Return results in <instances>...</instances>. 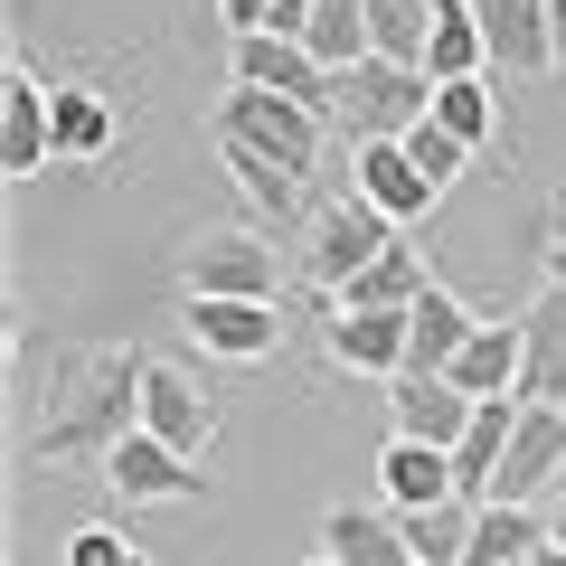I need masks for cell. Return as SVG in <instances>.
<instances>
[{
  "instance_id": "cell-1",
  "label": "cell",
  "mask_w": 566,
  "mask_h": 566,
  "mask_svg": "<svg viewBox=\"0 0 566 566\" xmlns=\"http://www.w3.org/2000/svg\"><path fill=\"white\" fill-rule=\"evenodd\" d=\"M142 378H151V349H76V359L57 368V387L39 397V434H29V463H104V453L123 444L142 424Z\"/></svg>"
},
{
  "instance_id": "cell-2",
  "label": "cell",
  "mask_w": 566,
  "mask_h": 566,
  "mask_svg": "<svg viewBox=\"0 0 566 566\" xmlns=\"http://www.w3.org/2000/svg\"><path fill=\"white\" fill-rule=\"evenodd\" d=\"M322 104L303 95H274V85H237V95L208 114V142H245V151H264V161H283L293 180H312L322 170Z\"/></svg>"
},
{
  "instance_id": "cell-3",
  "label": "cell",
  "mask_w": 566,
  "mask_h": 566,
  "mask_svg": "<svg viewBox=\"0 0 566 566\" xmlns=\"http://www.w3.org/2000/svg\"><path fill=\"white\" fill-rule=\"evenodd\" d=\"M434 114V76L406 57H359L331 76V123H340L349 142H397L406 123Z\"/></svg>"
},
{
  "instance_id": "cell-4",
  "label": "cell",
  "mask_w": 566,
  "mask_h": 566,
  "mask_svg": "<svg viewBox=\"0 0 566 566\" xmlns=\"http://www.w3.org/2000/svg\"><path fill=\"white\" fill-rule=\"evenodd\" d=\"M397 237H406V227L387 218V208H368L359 189H349V199L312 208V227H303V283H312V293H322V303H331V293H340V283L359 274L368 255H387V245H397Z\"/></svg>"
},
{
  "instance_id": "cell-5",
  "label": "cell",
  "mask_w": 566,
  "mask_h": 566,
  "mask_svg": "<svg viewBox=\"0 0 566 566\" xmlns=\"http://www.w3.org/2000/svg\"><path fill=\"white\" fill-rule=\"evenodd\" d=\"M104 491H114L123 510H189V501H208V472H199V453H180V444H161L151 424H133L114 453H104Z\"/></svg>"
},
{
  "instance_id": "cell-6",
  "label": "cell",
  "mask_w": 566,
  "mask_h": 566,
  "mask_svg": "<svg viewBox=\"0 0 566 566\" xmlns=\"http://www.w3.org/2000/svg\"><path fill=\"white\" fill-rule=\"evenodd\" d=\"M274 283H283V255L255 227H199L180 245V293H255V303H274Z\"/></svg>"
},
{
  "instance_id": "cell-7",
  "label": "cell",
  "mask_w": 566,
  "mask_h": 566,
  "mask_svg": "<svg viewBox=\"0 0 566 566\" xmlns=\"http://www.w3.org/2000/svg\"><path fill=\"white\" fill-rule=\"evenodd\" d=\"M180 331L208 359H237V368H264L283 349V312L255 293H180Z\"/></svg>"
},
{
  "instance_id": "cell-8",
  "label": "cell",
  "mask_w": 566,
  "mask_h": 566,
  "mask_svg": "<svg viewBox=\"0 0 566 566\" xmlns=\"http://www.w3.org/2000/svg\"><path fill=\"white\" fill-rule=\"evenodd\" d=\"M482 10V39H491V76L528 85L557 66V0H472Z\"/></svg>"
},
{
  "instance_id": "cell-9",
  "label": "cell",
  "mask_w": 566,
  "mask_h": 566,
  "mask_svg": "<svg viewBox=\"0 0 566 566\" xmlns=\"http://www.w3.org/2000/svg\"><path fill=\"white\" fill-rule=\"evenodd\" d=\"M48 161H57V95L29 66H10L0 76V170L10 180H39Z\"/></svg>"
},
{
  "instance_id": "cell-10",
  "label": "cell",
  "mask_w": 566,
  "mask_h": 566,
  "mask_svg": "<svg viewBox=\"0 0 566 566\" xmlns=\"http://www.w3.org/2000/svg\"><path fill=\"white\" fill-rule=\"evenodd\" d=\"M557 472H566V406H528L520 397L510 453H501V472H491V501H538Z\"/></svg>"
},
{
  "instance_id": "cell-11",
  "label": "cell",
  "mask_w": 566,
  "mask_h": 566,
  "mask_svg": "<svg viewBox=\"0 0 566 566\" xmlns=\"http://www.w3.org/2000/svg\"><path fill=\"white\" fill-rule=\"evenodd\" d=\"M472 387H453L444 368H397V378H387V424H397V434H424V444H444L453 453V434H463L472 424Z\"/></svg>"
},
{
  "instance_id": "cell-12",
  "label": "cell",
  "mask_w": 566,
  "mask_h": 566,
  "mask_svg": "<svg viewBox=\"0 0 566 566\" xmlns=\"http://www.w3.org/2000/svg\"><path fill=\"white\" fill-rule=\"evenodd\" d=\"M142 424L161 434V444H180V453H218V406H208V387L189 378V368H170V359H151V378H142Z\"/></svg>"
},
{
  "instance_id": "cell-13",
  "label": "cell",
  "mask_w": 566,
  "mask_h": 566,
  "mask_svg": "<svg viewBox=\"0 0 566 566\" xmlns=\"http://www.w3.org/2000/svg\"><path fill=\"white\" fill-rule=\"evenodd\" d=\"M349 170H359L349 189H359L368 208H387L397 227H416L424 208L444 199V189H434V180L416 170V151H406V142H349Z\"/></svg>"
},
{
  "instance_id": "cell-14",
  "label": "cell",
  "mask_w": 566,
  "mask_h": 566,
  "mask_svg": "<svg viewBox=\"0 0 566 566\" xmlns=\"http://www.w3.org/2000/svg\"><path fill=\"white\" fill-rule=\"evenodd\" d=\"M237 85H274V95H303L331 114V66L303 39H283V29H245L237 39Z\"/></svg>"
},
{
  "instance_id": "cell-15",
  "label": "cell",
  "mask_w": 566,
  "mask_h": 566,
  "mask_svg": "<svg viewBox=\"0 0 566 566\" xmlns=\"http://www.w3.org/2000/svg\"><path fill=\"white\" fill-rule=\"evenodd\" d=\"M322 349L340 378H397L406 368V312H331Z\"/></svg>"
},
{
  "instance_id": "cell-16",
  "label": "cell",
  "mask_w": 566,
  "mask_h": 566,
  "mask_svg": "<svg viewBox=\"0 0 566 566\" xmlns=\"http://www.w3.org/2000/svg\"><path fill=\"white\" fill-rule=\"evenodd\" d=\"M520 397L528 406H566V293L557 283L520 312Z\"/></svg>"
},
{
  "instance_id": "cell-17",
  "label": "cell",
  "mask_w": 566,
  "mask_h": 566,
  "mask_svg": "<svg viewBox=\"0 0 566 566\" xmlns=\"http://www.w3.org/2000/svg\"><path fill=\"white\" fill-rule=\"evenodd\" d=\"M424 283H434V264H424V245H416V237H397L387 255H368L359 274H349L340 293H331V312H406V303L424 293Z\"/></svg>"
},
{
  "instance_id": "cell-18",
  "label": "cell",
  "mask_w": 566,
  "mask_h": 566,
  "mask_svg": "<svg viewBox=\"0 0 566 566\" xmlns=\"http://www.w3.org/2000/svg\"><path fill=\"white\" fill-rule=\"evenodd\" d=\"M472 322H482V312H472L453 283H424L416 303H406V368H453L463 340H472Z\"/></svg>"
},
{
  "instance_id": "cell-19",
  "label": "cell",
  "mask_w": 566,
  "mask_h": 566,
  "mask_svg": "<svg viewBox=\"0 0 566 566\" xmlns=\"http://www.w3.org/2000/svg\"><path fill=\"white\" fill-rule=\"evenodd\" d=\"M378 482H387V510L453 501V453H444V444H424V434H387V453H378Z\"/></svg>"
},
{
  "instance_id": "cell-20",
  "label": "cell",
  "mask_w": 566,
  "mask_h": 566,
  "mask_svg": "<svg viewBox=\"0 0 566 566\" xmlns=\"http://www.w3.org/2000/svg\"><path fill=\"white\" fill-rule=\"evenodd\" d=\"M322 547H331L340 566H416L397 510H359V501H340V510L322 520Z\"/></svg>"
},
{
  "instance_id": "cell-21",
  "label": "cell",
  "mask_w": 566,
  "mask_h": 566,
  "mask_svg": "<svg viewBox=\"0 0 566 566\" xmlns=\"http://www.w3.org/2000/svg\"><path fill=\"white\" fill-rule=\"evenodd\" d=\"M547 547V510L538 501H482L472 510V557L463 566H520Z\"/></svg>"
},
{
  "instance_id": "cell-22",
  "label": "cell",
  "mask_w": 566,
  "mask_h": 566,
  "mask_svg": "<svg viewBox=\"0 0 566 566\" xmlns=\"http://www.w3.org/2000/svg\"><path fill=\"white\" fill-rule=\"evenodd\" d=\"M444 378L472 387V397H520V312H510V322H472L463 359H453Z\"/></svg>"
},
{
  "instance_id": "cell-23",
  "label": "cell",
  "mask_w": 566,
  "mask_h": 566,
  "mask_svg": "<svg viewBox=\"0 0 566 566\" xmlns=\"http://www.w3.org/2000/svg\"><path fill=\"white\" fill-rule=\"evenodd\" d=\"M424 76H491V39L472 0H434V39H424Z\"/></svg>"
},
{
  "instance_id": "cell-24",
  "label": "cell",
  "mask_w": 566,
  "mask_h": 566,
  "mask_svg": "<svg viewBox=\"0 0 566 566\" xmlns=\"http://www.w3.org/2000/svg\"><path fill=\"white\" fill-rule=\"evenodd\" d=\"M218 161H227V180H237V199L255 208L264 227H283L293 208H303V180H293L283 161H264V151H245V142H218Z\"/></svg>"
},
{
  "instance_id": "cell-25",
  "label": "cell",
  "mask_w": 566,
  "mask_h": 566,
  "mask_svg": "<svg viewBox=\"0 0 566 566\" xmlns=\"http://www.w3.org/2000/svg\"><path fill=\"white\" fill-rule=\"evenodd\" d=\"M472 510H482V501H463V491H453V501L397 510V528H406V547H416V557H434V566H463V557H472Z\"/></svg>"
},
{
  "instance_id": "cell-26",
  "label": "cell",
  "mask_w": 566,
  "mask_h": 566,
  "mask_svg": "<svg viewBox=\"0 0 566 566\" xmlns=\"http://www.w3.org/2000/svg\"><path fill=\"white\" fill-rule=\"evenodd\" d=\"M303 48L331 66V76H340V66H359V57H378V39H368V0H312Z\"/></svg>"
},
{
  "instance_id": "cell-27",
  "label": "cell",
  "mask_w": 566,
  "mask_h": 566,
  "mask_svg": "<svg viewBox=\"0 0 566 566\" xmlns=\"http://www.w3.org/2000/svg\"><path fill=\"white\" fill-rule=\"evenodd\" d=\"M114 151V104L95 85H57V161H104Z\"/></svg>"
},
{
  "instance_id": "cell-28",
  "label": "cell",
  "mask_w": 566,
  "mask_h": 566,
  "mask_svg": "<svg viewBox=\"0 0 566 566\" xmlns=\"http://www.w3.org/2000/svg\"><path fill=\"white\" fill-rule=\"evenodd\" d=\"M434 123H453V133L482 151V142L501 133V76H444L434 85Z\"/></svg>"
},
{
  "instance_id": "cell-29",
  "label": "cell",
  "mask_w": 566,
  "mask_h": 566,
  "mask_svg": "<svg viewBox=\"0 0 566 566\" xmlns=\"http://www.w3.org/2000/svg\"><path fill=\"white\" fill-rule=\"evenodd\" d=\"M368 39H378V57L424 66V39H434V0H368Z\"/></svg>"
},
{
  "instance_id": "cell-30",
  "label": "cell",
  "mask_w": 566,
  "mask_h": 566,
  "mask_svg": "<svg viewBox=\"0 0 566 566\" xmlns=\"http://www.w3.org/2000/svg\"><path fill=\"white\" fill-rule=\"evenodd\" d=\"M406 151H416V170H424V180H434V189H453V180H463V170H472V142L463 133H453V123H434V114H424V123H406Z\"/></svg>"
},
{
  "instance_id": "cell-31",
  "label": "cell",
  "mask_w": 566,
  "mask_h": 566,
  "mask_svg": "<svg viewBox=\"0 0 566 566\" xmlns=\"http://www.w3.org/2000/svg\"><path fill=\"white\" fill-rule=\"evenodd\" d=\"M57 566H151V557H142V547L123 538V528H76Z\"/></svg>"
},
{
  "instance_id": "cell-32",
  "label": "cell",
  "mask_w": 566,
  "mask_h": 566,
  "mask_svg": "<svg viewBox=\"0 0 566 566\" xmlns=\"http://www.w3.org/2000/svg\"><path fill=\"white\" fill-rule=\"evenodd\" d=\"M218 20L237 29V39H245V29H274V0H218Z\"/></svg>"
},
{
  "instance_id": "cell-33",
  "label": "cell",
  "mask_w": 566,
  "mask_h": 566,
  "mask_svg": "<svg viewBox=\"0 0 566 566\" xmlns=\"http://www.w3.org/2000/svg\"><path fill=\"white\" fill-rule=\"evenodd\" d=\"M538 255H547V283H557V293H566V237H547Z\"/></svg>"
},
{
  "instance_id": "cell-34",
  "label": "cell",
  "mask_w": 566,
  "mask_h": 566,
  "mask_svg": "<svg viewBox=\"0 0 566 566\" xmlns=\"http://www.w3.org/2000/svg\"><path fill=\"white\" fill-rule=\"evenodd\" d=\"M547 237H566V189H547Z\"/></svg>"
},
{
  "instance_id": "cell-35",
  "label": "cell",
  "mask_w": 566,
  "mask_h": 566,
  "mask_svg": "<svg viewBox=\"0 0 566 566\" xmlns=\"http://www.w3.org/2000/svg\"><path fill=\"white\" fill-rule=\"evenodd\" d=\"M528 566H566V538H547V547H538V557H528Z\"/></svg>"
},
{
  "instance_id": "cell-36",
  "label": "cell",
  "mask_w": 566,
  "mask_h": 566,
  "mask_svg": "<svg viewBox=\"0 0 566 566\" xmlns=\"http://www.w3.org/2000/svg\"><path fill=\"white\" fill-rule=\"evenodd\" d=\"M547 538H566V501H557V510H547Z\"/></svg>"
},
{
  "instance_id": "cell-37",
  "label": "cell",
  "mask_w": 566,
  "mask_h": 566,
  "mask_svg": "<svg viewBox=\"0 0 566 566\" xmlns=\"http://www.w3.org/2000/svg\"><path fill=\"white\" fill-rule=\"evenodd\" d=\"M557 66H566V0H557Z\"/></svg>"
},
{
  "instance_id": "cell-38",
  "label": "cell",
  "mask_w": 566,
  "mask_h": 566,
  "mask_svg": "<svg viewBox=\"0 0 566 566\" xmlns=\"http://www.w3.org/2000/svg\"><path fill=\"white\" fill-rule=\"evenodd\" d=\"M303 566H340V557H331V547H322V557H303Z\"/></svg>"
},
{
  "instance_id": "cell-39",
  "label": "cell",
  "mask_w": 566,
  "mask_h": 566,
  "mask_svg": "<svg viewBox=\"0 0 566 566\" xmlns=\"http://www.w3.org/2000/svg\"><path fill=\"white\" fill-rule=\"evenodd\" d=\"M416 566H434V557H416Z\"/></svg>"
}]
</instances>
